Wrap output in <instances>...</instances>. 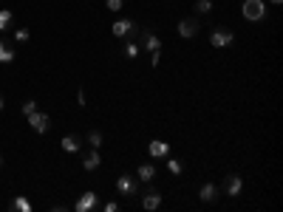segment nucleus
<instances>
[{
  "label": "nucleus",
  "instance_id": "obj_8",
  "mask_svg": "<svg viewBox=\"0 0 283 212\" xmlns=\"http://www.w3.org/2000/svg\"><path fill=\"white\" fill-rule=\"evenodd\" d=\"M224 190H227V195H241V190H244V178L241 176H227V181H224Z\"/></svg>",
  "mask_w": 283,
  "mask_h": 212
},
{
  "label": "nucleus",
  "instance_id": "obj_11",
  "mask_svg": "<svg viewBox=\"0 0 283 212\" xmlns=\"http://www.w3.org/2000/svg\"><path fill=\"white\" fill-rule=\"evenodd\" d=\"M198 198H201L204 204H210V201H215V198H218V187L212 184V181H207V184H204L201 190H198Z\"/></svg>",
  "mask_w": 283,
  "mask_h": 212
},
{
  "label": "nucleus",
  "instance_id": "obj_26",
  "mask_svg": "<svg viewBox=\"0 0 283 212\" xmlns=\"http://www.w3.org/2000/svg\"><path fill=\"white\" fill-rule=\"evenodd\" d=\"M159 60H161V54L159 51H150V65H153V68L159 65Z\"/></svg>",
  "mask_w": 283,
  "mask_h": 212
},
{
  "label": "nucleus",
  "instance_id": "obj_25",
  "mask_svg": "<svg viewBox=\"0 0 283 212\" xmlns=\"http://www.w3.org/2000/svg\"><path fill=\"white\" fill-rule=\"evenodd\" d=\"M125 54H128L131 60H133V57H139V45H136V43H128V45H125Z\"/></svg>",
  "mask_w": 283,
  "mask_h": 212
},
{
  "label": "nucleus",
  "instance_id": "obj_10",
  "mask_svg": "<svg viewBox=\"0 0 283 212\" xmlns=\"http://www.w3.org/2000/svg\"><path fill=\"white\" fill-rule=\"evenodd\" d=\"M111 31H114L116 37H131L133 31H136V23H131V20H116Z\"/></svg>",
  "mask_w": 283,
  "mask_h": 212
},
{
  "label": "nucleus",
  "instance_id": "obj_1",
  "mask_svg": "<svg viewBox=\"0 0 283 212\" xmlns=\"http://www.w3.org/2000/svg\"><path fill=\"white\" fill-rule=\"evenodd\" d=\"M241 14L247 20H252V23H258V20L266 17V3L264 0H244L241 3Z\"/></svg>",
  "mask_w": 283,
  "mask_h": 212
},
{
  "label": "nucleus",
  "instance_id": "obj_2",
  "mask_svg": "<svg viewBox=\"0 0 283 212\" xmlns=\"http://www.w3.org/2000/svg\"><path fill=\"white\" fill-rule=\"evenodd\" d=\"M232 40H235V34H232L230 28H215L210 34V43L215 48H227V45H232Z\"/></svg>",
  "mask_w": 283,
  "mask_h": 212
},
{
  "label": "nucleus",
  "instance_id": "obj_7",
  "mask_svg": "<svg viewBox=\"0 0 283 212\" xmlns=\"http://www.w3.org/2000/svg\"><path fill=\"white\" fill-rule=\"evenodd\" d=\"M116 190H119L122 195H136L139 187H136V181H133L131 176H119V178H116Z\"/></svg>",
  "mask_w": 283,
  "mask_h": 212
},
{
  "label": "nucleus",
  "instance_id": "obj_13",
  "mask_svg": "<svg viewBox=\"0 0 283 212\" xmlns=\"http://www.w3.org/2000/svg\"><path fill=\"white\" fill-rule=\"evenodd\" d=\"M142 207H144V210H159V207H161V195L159 193H147V195H144V198H142Z\"/></svg>",
  "mask_w": 283,
  "mask_h": 212
},
{
  "label": "nucleus",
  "instance_id": "obj_3",
  "mask_svg": "<svg viewBox=\"0 0 283 212\" xmlns=\"http://www.w3.org/2000/svg\"><path fill=\"white\" fill-rule=\"evenodd\" d=\"M26 119H28V124H31V130H34V133H45V130H48V124H51V119H48L45 113H40V110L28 113Z\"/></svg>",
  "mask_w": 283,
  "mask_h": 212
},
{
  "label": "nucleus",
  "instance_id": "obj_22",
  "mask_svg": "<svg viewBox=\"0 0 283 212\" xmlns=\"http://www.w3.org/2000/svg\"><path fill=\"white\" fill-rule=\"evenodd\" d=\"M28 28H17V31H14V40H17V43H28Z\"/></svg>",
  "mask_w": 283,
  "mask_h": 212
},
{
  "label": "nucleus",
  "instance_id": "obj_28",
  "mask_svg": "<svg viewBox=\"0 0 283 212\" xmlns=\"http://www.w3.org/2000/svg\"><path fill=\"white\" fill-rule=\"evenodd\" d=\"M3 105H6V99H3V94H0V110H3Z\"/></svg>",
  "mask_w": 283,
  "mask_h": 212
},
{
  "label": "nucleus",
  "instance_id": "obj_17",
  "mask_svg": "<svg viewBox=\"0 0 283 212\" xmlns=\"http://www.w3.org/2000/svg\"><path fill=\"white\" fill-rule=\"evenodd\" d=\"M11 60H14V51H11L9 45H6L3 40H0V62L6 65V62H11Z\"/></svg>",
  "mask_w": 283,
  "mask_h": 212
},
{
  "label": "nucleus",
  "instance_id": "obj_5",
  "mask_svg": "<svg viewBox=\"0 0 283 212\" xmlns=\"http://www.w3.org/2000/svg\"><path fill=\"white\" fill-rule=\"evenodd\" d=\"M178 34L184 37V40L195 37V34H198V20H195V17H184L181 23H178Z\"/></svg>",
  "mask_w": 283,
  "mask_h": 212
},
{
  "label": "nucleus",
  "instance_id": "obj_14",
  "mask_svg": "<svg viewBox=\"0 0 283 212\" xmlns=\"http://www.w3.org/2000/svg\"><path fill=\"white\" fill-rule=\"evenodd\" d=\"M99 164H102V159H99V150H91L85 159H82V167L85 170H97Z\"/></svg>",
  "mask_w": 283,
  "mask_h": 212
},
{
  "label": "nucleus",
  "instance_id": "obj_21",
  "mask_svg": "<svg viewBox=\"0 0 283 212\" xmlns=\"http://www.w3.org/2000/svg\"><path fill=\"white\" fill-rule=\"evenodd\" d=\"M34 110H37V102H34V99H26V102H23V116L34 113Z\"/></svg>",
  "mask_w": 283,
  "mask_h": 212
},
{
  "label": "nucleus",
  "instance_id": "obj_15",
  "mask_svg": "<svg viewBox=\"0 0 283 212\" xmlns=\"http://www.w3.org/2000/svg\"><path fill=\"white\" fill-rule=\"evenodd\" d=\"M11 210H17V212H31V201H28L26 195H17V198L11 201Z\"/></svg>",
  "mask_w": 283,
  "mask_h": 212
},
{
  "label": "nucleus",
  "instance_id": "obj_4",
  "mask_svg": "<svg viewBox=\"0 0 283 212\" xmlns=\"http://www.w3.org/2000/svg\"><path fill=\"white\" fill-rule=\"evenodd\" d=\"M139 40H142V48H144L147 54H150V51H161V40L153 34V31H142Z\"/></svg>",
  "mask_w": 283,
  "mask_h": 212
},
{
  "label": "nucleus",
  "instance_id": "obj_30",
  "mask_svg": "<svg viewBox=\"0 0 283 212\" xmlns=\"http://www.w3.org/2000/svg\"><path fill=\"white\" fill-rule=\"evenodd\" d=\"M0 164H3V156H0Z\"/></svg>",
  "mask_w": 283,
  "mask_h": 212
},
{
  "label": "nucleus",
  "instance_id": "obj_9",
  "mask_svg": "<svg viewBox=\"0 0 283 212\" xmlns=\"http://www.w3.org/2000/svg\"><path fill=\"white\" fill-rule=\"evenodd\" d=\"M147 153H150L153 159H161V156H167L170 153V144L167 141H161V139H153L150 144H147Z\"/></svg>",
  "mask_w": 283,
  "mask_h": 212
},
{
  "label": "nucleus",
  "instance_id": "obj_18",
  "mask_svg": "<svg viewBox=\"0 0 283 212\" xmlns=\"http://www.w3.org/2000/svg\"><path fill=\"white\" fill-rule=\"evenodd\" d=\"M88 144L94 147V150H99V147H102V133H99V130H91L88 133Z\"/></svg>",
  "mask_w": 283,
  "mask_h": 212
},
{
  "label": "nucleus",
  "instance_id": "obj_24",
  "mask_svg": "<svg viewBox=\"0 0 283 212\" xmlns=\"http://www.w3.org/2000/svg\"><path fill=\"white\" fill-rule=\"evenodd\" d=\"M105 6H108V11H119L125 6V0H105Z\"/></svg>",
  "mask_w": 283,
  "mask_h": 212
},
{
  "label": "nucleus",
  "instance_id": "obj_27",
  "mask_svg": "<svg viewBox=\"0 0 283 212\" xmlns=\"http://www.w3.org/2000/svg\"><path fill=\"white\" fill-rule=\"evenodd\" d=\"M116 210H119V204H116V201H108L105 204V212H116Z\"/></svg>",
  "mask_w": 283,
  "mask_h": 212
},
{
  "label": "nucleus",
  "instance_id": "obj_12",
  "mask_svg": "<svg viewBox=\"0 0 283 212\" xmlns=\"http://www.w3.org/2000/svg\"><path fill=\"white\" fill-rule=\"evenodd\" d=\"M60 144H62V150H65V153H77L82 141H80V136H74V133H71V136H62Z\"/></svg>",
  "mask_w": 283,
  "mask_h": 212
},
{
  "label": "nucleus",
  "instance_id": "obj_29",
  "mask_svg": "<svg viewBox=\"0 0 283 212\" xmlns=\"http://www.w3.org/2000/svg\"><path fill=\"white\" fill-rule=\"evenodd\" d=\"M272 3H281V0H272Z\"/></svg>",
  "mask_w": 283,
  "mask_h": 212
},
{
  "label": "nucleus",
  "instance_id": "obj_23",
  "mask_svg": "<svg viewBox=\"0 0 283 212\" xmlns=\"http://www.w3.org/2000/svg\"><path fill=\"white\" fill-rule=\"evenodd\" d=\"M167 170L173 173V176H178V173H181V161H178V159H170L167 161Z\"/></svg>",
  "mask_w": 283,
  "mask_h": 212
},
{
  "label": "nucleus",
  "instance_id": "obj_19",
  "mask_svg": "<svg viewBox=\"0 0 283 212\" xmlns=\"http://www.w3.org/2000/svg\"><path fill=\"white\" fill-rule=\"evenodd\" d=\"M210 9H212V0H195V11L198 14H207Z\"/></svg>",
  "mask_w": 283,
  "mask_h": 212
},
{
  "label": "nucleus",
  "instance_id": "obj_6",
  "mask_svg": "<svg viewBox=\"0 0 283 212\" xmlns=\"http://www.w3.org/2000/svg\"><path fill=\"white\" fill-rule=\"evenodd\" d=\"M94 207H97V193L80 195V198H77V204H74V210H77V212H91Z\"/></svg>",
  "mask_w": 283,
  "mask_h": 212
},
{
  "label": "nucleus",
  "instance_id": "obj_20",
  "mask_svg": "<svg viewBox=\"0 0 283 212\" xmlns=\"http://www.w3.org/2000/svg\"><path fill=\"white\" fill-rule=\"evenodd\" d=\"M9 23H11V11L3 9V11H0V31H6V28H9Z\"/></svg>",
  "mask_w": 283,
  "mask_h": 212
},
{
  "label": "nucleus",
  "instance_id": "obj_16",
  "mask_svg": "<svg viewBox=\"0 0 283 212\" xmlns=\"http://www.w3.org/2000/svg\"><path fill=\"white\" fill-rule=\"evenodd\" d=\"M139 178L142 181H153L156 178V167L153 164H139Z\"/></svg>",
  "mask_w": 283,
  "mask_h": 212
}]
</instances>
